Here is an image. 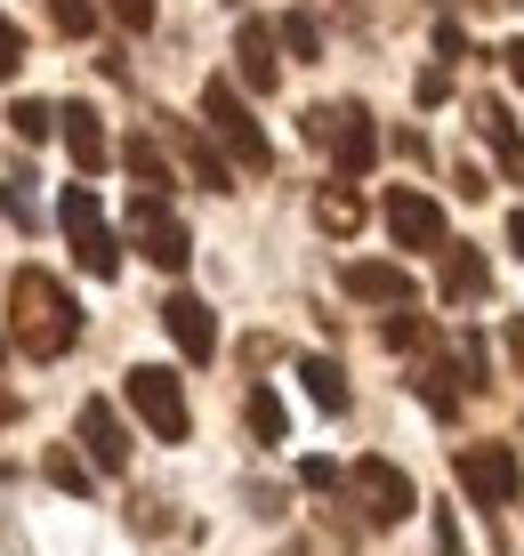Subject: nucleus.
<instances>
[{
	"mask_svg": "<svg viewBox=\"0 0 524 556\" xmlns=\"http://www.w3.org/2000/svg\"><path fill=\"white\" fill-rule=\"evenodd\" d=\"M235 73H242V89H259V98L283 81V65H275V25L242 16V33H235Z\"/></svg>",
	"mask_w": 524,
	"mask_h": 556,
	"instance_id": "f8f14e48",
	"label": "nucleus"
},
{
	"mask_svg": "<svg viewBox=\"0 0 524 556\" xmlns=\"http://www.w3.org/2000/svg\"><path fill=\"white\" fill-rule=\"evenodd\" d=\"M307 138L332 146L339 178H363V169L379 162V129H372V113H363V105H315V113H307Z\"/></svg>",
	"mask_w": 524,
	"mask_h": 556,
	"instance_id": "20e7f679",
	"label": "nucleus"
},
{
	"mask_svg": "<svg viewBox=\"0 0 524 556\" xmlns=\"http://www.w3.org/2000/svg\"><path fill=\"white\" fill-rule=\"evenodd\" d=\"M16 73H25V33L0 16V81H16Z\"/></svg>",
	"mask_w": 524,
	"mask_h": 556,
	"instance_id": "bb28decb",
	"label": "nucleus"
},
{
	"mask_svg": "<svg viewBox=\"0 0 524 556\" xmlns=\"http://www.w3.org/2000/svg\"><path fill=\"white\" fill-rule=\"evenodd\" d=\"M444 98H452V81H444V65H428L420 73V105H444Z\"/></svg>",
	"mask_w": 524,
	"mask_h": 556,
	"instance_id": "2f4dec72",
	"label": "nucleus"
},
{
	"mask_svg": "<svg viewBox=\"0 0 524 556\" xmlns=\"http://www.w3.org/2000/svg\"><path fill=\"white\" fill-rule=\"evenodd\" d=\"M387 348H428V323L420 315H387Z\"/></svg>",
	"mask_w": 524,
	"mask_h": 556,
	"instance_id": "cd10ccee",
	"label": "nucleus"
},
{
	"mask_svg": "<svg viewBox=\"0 0 524 556\" xmlns=\"http://www.w3.org/2000/svg\"><path fill=\"white\" fill-rule=\"evenodd\" d=\"M82 444H89V459H97L105 476L129 468V428H122V412H113L105 395H89V404H82Z\"/></svg>",
	"mask_w": 524,
	"mask_h": 556,
	"instance_id": "9b49d317",
	"label": "nucleus"
},
{
	"mask_svg": "<svg viewBox=\"0 0 524 556\" xmlns=\"http://www.w3.org/2000/svg\"><path fill=\"white\" fill-rule=\"evenodd\" d=\"M476 129H484V146L500 153V169L524 186V138H516V113L500 105V98H476Z\"/></svg>",
	"mask_w": 524,
	"mask_h": 556,
	"instance_id": "2eb2a0df",
	"label": "nucleus"
},
{
	"mask_svg": "<svg viewBox=\"0 0 524 556\" xmlns=\"http://www.w3.org/2000/svg\"><path fill=\"white\" fill-rule=\"evenodd\" d=\"M57 226H65L73 258H82L97 282H113V275H122V242H113V226H105V210H97L89 186H65V194H57Z\"/></svg>",
	"mask_w": 524,
	"mask_h": 556,
	"instance_id": "f03ea898",
	"label": "nucleus"
},
{
	"mask_svg": "<svg viewBox=\"0 0 524 556\" xmlns=\"http://www.w3.org/2000/svg\"><path fill=\"white\" fill-rule=\"evenodd\" d=\"M460 371H444V363H428V371H420V404H428L436 419H452L460 412V388H452Z\"/></svg>",
	"mask_w": 524,
	"mask_h": 556,
	"instance_id": "4be33fe9",
	"label": "nucleus"
},
{
	"mask_svg": "<svg viewBox=\"0 0 524 556\" xmlns=\"http://www.w3.org/2000/svg\"><path fill=\"white\" fill-rule=\"evenodd\" d=\"M500 56H509V73H516V81H524V41H509V49H500Z\"/></svg>",
	"mask_w": 524,
	"mask_h": 556,
	"instance_id": "f704fd0d",
	"label": "nucleus"
},
{
	"mask_svg": "<svg viewBox=\"0 0 524 556\" xmlns=\"http://www.w3.org/2000/svg\"><path fill=\"white\" fill-rule=\"evenodd\" d=\"M0 355H9V339H0Z\"/></svg>",
	"mask_w": 524,
	"mask_h": 556,
	"instance_id": "4c0bfd02",
	"label": "nucleus"
},
{
	"mask_svg": "<svg viewBox=\"0 0 524 556\" xmlns=\"http://www.w3.org/2000/svg\"><path fill=\"white\" fill-rule=\"evenodd\" d=\"M460 492H469L476 508H516V492H524V459L509 444H469L460 452Z\"/></svg>",
	"mask_w": 524,
	"mask_h": 556,
	"instance_id": "0eeeda50",
	"label": "nucleus"
},
{
	"mask_svg": "<svg viewBox=\"0 0 524 556\" xmlns=\"http://www.w3.org/2000/svg\"><path fill=\"white\" fill-rule=\"evenodd\" d=\"M347 299H363V306H412V275L387 266V258H355V266H347Z\"/></svg>",
	"mask_w": 524,
	"mask_h": 556,
	"instance_id": "ddd939ff",
	"label": "nucleus"
},
{
	"mask_svg": "<svg viewBox=\"0 0 524 556\" xmlns=\"http://www.w3.org/2000/svg\"><path fill=\"white\" fill-rule=\"evenodd\" d=\"M49 484L82 501V492H89V468H82V459H73V452H49Z\"/></svg>",
	"mask_w": 524,
	"mask_h": 556,
	"instance_id": "393cba45",
	"label": "nucleus"
},
{
	"mask_svg": "<svg viewBox=\"0 0 524 556\" xmlns=\"http://www.w3.org/2000/svg\"><path fill=\"white\" fill-rule=\"evenodd\" d=\"M113 16H122V33H153V0H105Z\"/></svg>",
	"mask_w": 524,
	"mask_h": 556,
	"instance_id": "c85d7f7f",
	"label": "nucleus"
},
{
	"mask_svg": "<svg viewBox=\"0 0 524 556\" xmlns=\"http://www.w3.org/2000/svg\"><path fill=\"white\" fill-rule=\"evenodd\" d=\"M9 339L33 363L65 355L73 339H82V306H73V291L57 275H41V266H16V275H9Z\"/></svg>",
	"mask_w": 524,
	"mask_h": 556,
	"instance_id": "f257e3e1",
	"label": "nucleus"
},
{
	"mask_svg": "<svg viewBox=\"0 0 524 556\" xmlns=\"http://www.w3.org/2000/svg\"><path fill=\"white\" fill-rule=\"evenodd\" d=\"M509 251L524 258V210H516V218H509Z\"/></svg>",
	"mask_w": 524,
	"mask_h": 556,
	"instance_id": "72a5a7b5",
	"label": "nucleus"
},
{
	"mask_svg": "<svg viewBox=\"0 0 524 556\" xmlns=\"http://www.w3.org/2000/svg\"><path fill=\"white\" fill-rule=\"evenodd\" d=\"M202 122H210V138L235 153L242 169H275V146H266V129L250 122V105H242L235 81H202Z\"/></svg>",
	"mask_w": 524,
	"mask_h": 556,
	"instance_id": "7ed1b4c3",
	"label": "nucleus"
},
{
	"mask_svg": "<svg viewBox=\"0 0 524 556\" xmlns=\"http://www.w3.org/2000/svg\"><path fill=\"white\" fill-rule=\"evenodd\" d=\"M347 492H355V508L372 516V525H403V516L420 508V492H412V476L396 468V459H379V452H363L355 468H347Z\"/></svg>",
	"mask_w": 524,
	"mask_h": 556,
	"instance_id": "423d86ee",
	"label": "nucleus"
},
{
	"mask_svg": "<svg viewBox=\"0 0 524 556\" xmlns=\"http://www.w3.org/2000/svg\"><path fill=\"white\" fill-rule=\"evenodd\" d=\"M275 41H283L290 56H315V49H323V33H315V16H283V33H275Z\"/></svg>",
	"mask_w": 524,
	"mask_h": 556,
	"instance_id": "a878e982",
	"label": "nucleus"
},
{
	"mask_svg": "<svg viewBox=\"0 0 524 556\" xmlns=\"http://www.w3.org/2000/svg\"><path fill=\"white\" fill-rule=\"evenodd\" d=\"M242 419H250V435H259V444H283V435H290V419H283V395H275V388H250Z\"/></svg>",
	"mask_w": 524,
	"mask_h": 556,
	"instance_id": "412c9836",
	"label": "nucleus"
},
{
	"mask_svg": "<svg viewBox=\"0 0 524 556\" xmlns=\"http://www.w3.org/2000/svg\"><path fill=\"white\" fill-rule=\"evenodd\" d=\"M452 306H469L492 291V266H484V251H469V242H444V282H436Z\"/></svg>",
	"mask_w": 524,
	"mask_h": 556,
	"instance_id": "4468645a",
	"label": "nucleus"
},
{
	"mask_svg": "<svg viewBox=\"0 0 524 556\" xmlns=\"http://www.w3.org/2000/svg\"><path fill=\"white\" fill-rule=\"evenodd\" d=\"M122 395H129V412H138L146 428L162 435V444H186V435H194V412H186V388H178V371H162V363H138Z\"/></svg>",
	"mask_w": 524,
	"mask_h": 556,
	"instance_id": "39448f33",
	"label": "nucleus"
},
{
	"mask_svg": "<svg viewBox=\"0 0 524 556\" xmlns=\"http://www.w3.org/2000/svg\"><path fill=\"white\" fill-rule=\"evenodd\" d=\"M122 169L146 186V194H170V162H162V146H153V138H122Z\"/></svg>",
	"mask_w": 524,
	"mask_h": 556,
	"instance_id": "6ab92c4d",
	"label": "nucleus"
},
{
	"mask_svg": "<svg viewBox=\"0 0 524 556\" xmlns=\"http://www.w3.org/2000/svg\"><path fill=\"white\" fill-rule=\"evenodd\" d=\"M9 419H16V388H0V428H9Z\"/></svg>",
	"mask_w": 524,
	"mask_h": 556,
	"instance_id": "c9c22d12",
	"label": "nucleus"
},
{
	"mask_svg": "<svg viewBox=\"0 0 524 556\" xmlns=\"http://www.w3.org/2000/svg\"><path fill=\"white\" fill-rule=\"evenodd\" d=\"M178 153H186V169H194V178L210 186V194H226V186H235V169H226V153L210 146L202 129H178Z\"/></svg>",
	"mask_w": 524,
	"mask_h": 556,
	"instance_id": "a211bd4d",
	"label": "nucleus"
},
{
	"mask_svg": "<svg viewBox=\"0 0 524 556\" xmlns=\"http://www.w3.org/2000/svg\"><path fill=\"white\" fill-rule=\"evenodd\" d=\"M315 226H323V235H355V226H363V194H355V178H332V186L315 194Z\"/></svg>",
	"mask_w": 524,
	"mask_h": 556,
	"instance_id": "f3484780",
	"label": "nucleus"
},
{
	"mask_svg": "<svg viewBox=\"0 0 524 556\" xmlns=\"http://www.w3.org/2000/svg\"><path fill=\"white\" fill-rule=\"evenodd\" d=\"M460 49H469V33H460L452 16H444V25H436V56H460Z\"/></svg>",
	"mask_w": 524,
	"mask_h": 556,
	"instance_id": "473e14b6",
	"label": "nucleus"
},
{
	"mask_svg": "<svg viewBox=\"0 0 524 556\" xmlns=\"http://www.w3.org/2000/svg\"><path fill=\"white\" fill-rule=\"evenodd\" d=\"M379 210H387V235H396V251H444V210L420 194V186H396Z\"/></svg>",
	"mask_w": 524,
	"mask_h": 556,
	"instance_id": "1a4fd4ad",
	"label": "nucleus"
},
{
	"mask_svg": "<svg viewBox=\"0 0 524 556\" xmlns=\"http://www.w3.org/2000/svg\"><path fill=\"white\" fill-rule=\"evenodd\" d=\"M299 484L307 492H332L339 484V459H299Z\"/></svg>",
	"mask_w": 524,
	"mask_h": 556,
	"instance_id": "c756f323",
	"label": "nucleus"
},
{
	"mask_svg": "<svg viewBox=\"0 0 524 556\" xmlns=\"http://www.w3.org/2000/svg\"><path fill=\"white\" fill-rule=\"evenodd\" d=\"M9 129H16V138H25V146H41L49 129H57V113H49L41 98H16V105H9Z\"/></svg>",
	"mask_w": 524,
	"mask_h": 556,
	"instance_id": "b1692460",
	"label": "nucleus"
},
{
	"mask_svg": "<svg viewBox=\"0 0 524 556\" xmlns=\"http://www.w3.org/2000/svg\"><path fill=\"white\" fill-rule=\"evenodd\" d=\"M0 218H16V226H33V202H25V186H0Z\"/></svg>",
	"mask_w": 524,
	"mask_h": 556,
	"instance_id": "7c9ffc66",
	"label": "nucleus"
},
{
	"mask_svg": "<svg viewBox=\"0 0 524 556\" xmlns=\"http://www.w3.org/2000/svg\"><path fill=\"white\" fill-rule=\"evenodd\" d=\"M49 25L65 33V41H89L97 33V0H49Z\"/></svg>",
	"mask_w": 524,
	"mask_h": 556,
	"instance_id": "5701e85b",
	"label": "nucleus"
},
{
	"mask_svg": "<svg viewBox=\"0 0 524 556\" xmlns=\"http://www.w3.org/2000/svg\"><path fill=\"white\" fill-rule=\"evenodd\" d=\"M509 348H516V363H524V315L509 323Z\"/></svg>",
	"mask_w": 524,
	"mask_h": 556,
	"instance_id": "e433bc0d",
	"label": "nucleus"
},
{
	"mask_svg": "<svg viewBox=\"0 0 524 556\" xmlns=\"http://www.w3.org/2000/svg\"><path fill=\"white\" fill-rule=\"evenodd\" d=\"M129 242H138V251H146L153 266H162V275H178V266L194 258L186 226L170 218V210H162V194H146V186H138V202H129Z\"/></svg>",
	"mask_w": 524,
	"mask_h": 556,
	"instance_id": "6e6552de",
	"label": "nucleus"
},
{
	"mask_svg": "<svg viewBox=\"0 0 524 556\" xmlns=\"http://www.w3.org/2000/svg\"><path fill=\"white\" fill-rule=\"evenodd\" d=\"M57 122H65V146H73V162H82V178H97V169L113 162V146H105V122H97L89 105H65Z\"/></svg>",
	"mask_w": 524,
	"mask_h": 556,
	"instance_id": "dca6fc26",
	"label": "nucleus"
},
{
	"mask_svg": "<svg viewBox=\"0 0 524 556\" xmlns=\"http://www.w3.org/2000/svg\"><path fill=\"white\" fill-rule=\"evenodd\" d=\"M162 331L178 339L186 363H210V355H219V323H210V306L194 299V291H170V299H162Z\"/></svg>",
	"mask_w": 524,
	"mask_h": 556,
	"instance_id": "9d476101",
	"label": "nucleus"
},
{
	"mask_svg": "<svg viewBox=\"0 0 524 556\" xmlns=\"http://www.w3.org/2000/svg\"><path fill=\"white\" fill-rule=\"evenodd\" d=\"M299 379H307V395H315L323 412H347V371H339L332 355H307V363H299Z\"/></svg>",
	"mask_w": 524,
	"mask_h": 556,
	"instance_id": "aec40b11",
	"label": "nucleus"
}]
</instances>
